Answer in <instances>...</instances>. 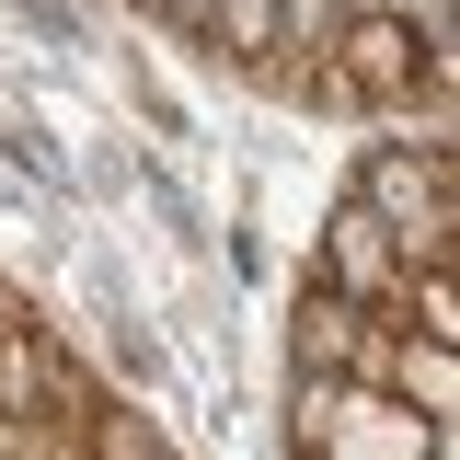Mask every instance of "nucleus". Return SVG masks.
I'll use <instances>...</instances> for the list:
<instances>
[{
    "instance_id": "nucleus-6",
    "label": "nucleus",
    "mask_w": 460,
    "mask_h": 460,
    "mask_svg": "<svg viewBox=\"0 0 460 460\" xmlns=\"http://www.w3.org/2000/svg\"><path fill=\"white\" fill-rule=\"evenodd\" d=\"M438 438H460V426H414L392 392H368V380H345L334 402V438H323V460H426Z\"/></svg>"
},
{
    "instance_id": "nucleus-2",
    "label": "nucleus",
    "mask_w": 460,
    "mask_h": 460,
    "mask_svg": "<svg viewBox=\"0 0 460 460\" xmlns=\"http://www.w3.org/2000/svg\"><path fill=\"white\" fill-rule=\"evenodd\" d=\"M299 277H311V288H334V299H357V311H380V323H392V299H402V277H414V265L392 253V230L368 219L357 196H323V208H311V230H299Z\"/></svg>"
},
{
    "instance_id": "nucleus-3",
    "label": "nucleus",
    "mask_w": 460,
    "mask_h": 460,
    "mask_svg": "<svg viewBox=\"0 0 460 460\" xmlns=\"http://www.w3.org/2000/svg\"><path fill=\"white\" fill-rule=\"evenodd\" d=\"M323 69H334V93L357 127H392L402 93L426 81V35L402 23V12H345L334 23V47H323Z\"/></svg>"
},
{
    "instance_id": "nucleus-1",
    "label": "nucleus",
    "mask_w": 460,
    "mask_h": 460,
    "mask_svg": "<svg viewBox=\"0 0 460 460\" xmlns=\"http://www.w3.org/2000/svg\"><path fill=\"white\" fill-rule=\"evenodd\" d=\"M368 219L392 230L402 265H460V150H402V138H357L345 184Z\"/></svg>"
},
{
    "instance_id": "nucleus-8",
    "label": "nucleus",
    "mask_w": 460,
    "mask_h": 460,
    "mask_svg": "<svg viewBox=\"0 0 460 460\" xmlns=\"http://www.w3.org/2000/svg\"><path fill=\"white\" fill-rule=\"evenodd\" d=\"M345 23V0H277V58H323Z\"/></svg>"
},
{
    "instance_id": "nucleus-4",
    "label": "nucleus",
    "mask_w": 460,
    "mask_h": 460,
    "mask_svg": "<svg viewBox=\"0 0 460 460\" xmlns=\"http://www.w3.org/2000/svg\"><path fill=\"white\" fill-rule=\"evenodd\" d=\"M380 311H357L334 288H288V323H277V380H368V357H380Z\"/></svg>"
},
{
    "instance_id": "nucleus-7",
    "label": "nucleus",
    "mask_w": 460,
    "mask_h": 460,
    "mask_svg": "<svg viewBox=\"0 0 460 460\" xmlns=\"http://www.w3.org/2000/svg\"><path fill=\"white\" fill-rule=\"evenodd\" d=\"M392 334H426V345H460V265H414L392 299Z\"/></svg>"
},
{
    "instance_id": "nucleus-5",
    "label": "nucleus",
    "mask_w": 460,
    "mask_h": 460,
    "mask_svg": "<svg viewBox=\"0 0 460 460\" xmlns=\"http://www.w3.org/2000/svg\"><path fill=\"white\" fill-rule=\"evenodd\" d=\"M368 392H392L414 426H460V345L380 334V357H368Z\"/></svg>"
},
{
    "instance_id": "nucleus-9",
    "label": "nucleus",
    "mask_w": 460,
    "mask_h": 460,
    "mask_svg": "<svg viewBox=\"0 0 460 460\" xmlns=\"http://www.w3.org/2000/svg\"><path fill=\"white\" fill-rule=\"evenodd\" d=\"M12 299H35V288H12V277H0V311H12Z\"/></svg>"
}]
</instances>
